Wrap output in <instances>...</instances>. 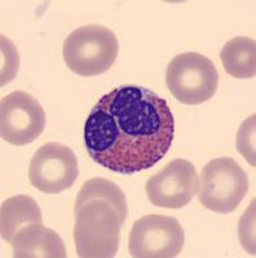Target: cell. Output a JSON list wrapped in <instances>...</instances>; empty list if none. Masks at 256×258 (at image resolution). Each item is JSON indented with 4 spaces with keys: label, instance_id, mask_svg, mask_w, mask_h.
Instances as JSON below:
<instances>
[{
    "label": "cell",
    "instance_id": "cell-13",
    "mask_svg": "<svg viewBox=\"0 0 256 258\" xmlns=\"http://www.w3.org/2000/svg\"><path fill=\"white\" fill-rule=\"evenodd\" d=\"M255 114L247 117L238 129L237 133V150L244 159L248 161V164L255 167Z\"/></svg>",
    "mask_w": 256,
    "mask_h": 258
},
{
    "label": "cell",
    "instance_id": "cell-8",
    "mask_svg": "<svg viewBox=\"0 0 256 258\" xmlns=\"http://www.w3.org/2000/svg\"><path fill=\"white\" fill-rule=\"evenodd\" d=\"M78 176L77 156L70 147L59 142L39 147L30 161V183L44 194H60L70 188Z\"/></svg>",
    "mask_w": 256,
    "mask_h": 258
},
{
    "label": "cell",
    "instance_id": "cell-1",
    "mask_svg": "<svg viewBox=\"0 0 256 258\" xmlns=\"http://www.w3.org/2000/svg\"><path fill=\"white\" fill-rule=\"evenodd\" d=\"M174 137L175 119L168 102L140 85H122L104 94L84 124L88 155L119 174L154 167L170 151Z\"/></svg>",
    "mask_w": 256,
    "mask_h": 258
},
{
    "label": "cell",
    "instance_id": "cell-4",
    "mask_svg": "<svg viewBox=\"0 0 256 258\" xmlns=\"http://www.w3.org/2000/svg\"><path fill=\"white\" fill-rule=\"evenodd\" d=\"M248 177L232 158L209 161L202 169L198 185V200L211 212L228 214L236 211L247 194Z\"/></svg>",
    "mask_w": 256,
    "mask_h": 258
},
{
    "label": "cell",
    "instance_id": "cell-3",
    "mask_svg": "<svg viewBox=\"0 0 256 258\" xmlns=\"http://www.w3.org/2000/svg\"><path fill=\"white\" fill-rule=\"evenodd\" d=\"M119 43L114 32L101 25H87L74 30L64 41V59L80 77L106 73L118 57Z\"/></svg>",
    "mask_w": 256,
    "mask_h": 258
},
{
    "label": "cell",
    "instance_id": "cell-12",
    "mask_svg": "<svg viewBox=\"0 0 256 258\" xmlns=\"http://www.w3.org/2000/svg\"><path fill=\"white\" fill-rule=\"evenodd\" d=\"M224 70L237 79H251L256 74V43L247 36L228 40L220 52Z\"/></svg>",
    "mask_w": 256,
    "mask_h": 258
},
{
    "label": "cell",
    "instance_id": "cell-5",
    "mask_svg": "<svg viewBox=\"0 0 256 258\" xmlns=\"http://www.w3.org/2000/svg\"><path fill=\"white\" fill-rule=\"evenodd\" d=\"M166 84L181 103L200 105L216 93L219 73L209 57L197 52L180 53L168 63Z\"/></svg>",
    "mask_w": 256,
    "mask_h": 258
},
{
    "label": "cell",
    "instance_id": "cell-6",
    "mask_svg": "<svg viewBox=\"0 0 256 258\" xmlns=\"http://www.w3.org/2000/svg\"><path fill=\"white\" fill-rule=\"evenodd\" d=\"M185 243L183 226L172 216L147 214L133 223L130 253L135 258H174Z\"/></svg>",
    "mask_w": 256,
    "mask_h": 258
},
{
    "label": "cell",
    "instance_id": "cell-10",
    "mask_svg": "<svg viewBox=\"0 0 256 258\" xmlns=\"http://www.w3.org/2000/svg\"><path fill=\"white\" fill-rule=\"evenodd\" d=\"M16 258H65V244L60 235L43 223H31L17 232L13 239Z\"/></svg>",
    "mask_w": 256,
    "mask_h": 258
},
{
    "label": "cell",
    "instance_id": "cell-11",
    "mask_svg": "<svg viewBox=\"0 0 256 258\" xmlns=\"http://www.w3.org/2000/svg\"><path fill=\"white\" fill-rule=\"evenodd\" d=\"M31 223H43L38 203L27 195H16L2 204L0 209V232L8 244L20 230Z\"/></svg>",
    "mask_w": 256,
    "mask_h": 258
},
{
    "label": "cell",
    "instance_id": "cell-7",
    "mask_svg": "<svg viewBox=\"0 0 256 258\" xmlns=\"http://www.w3.org/2000/svg\"><path fill=\"white\" fill-rule=\"evenodd\" d=\"M45 128V112L27 92L17 91L7 94L0 103L2 138L15 146L31 144Z\"/></svg>",
    "mask_w": 256,
    "mask_h": 258
},
{
    "label": "cell",
    "instance_id": "cell-2",
    "mask_svg": "<svg viewBox=\"0 0 256 258\" xmlns=\"http://www.w3.org/2000/svg\"><path fill=\"white\" fill-rule=\"evenodd\" d=\"M127 213L126 195L115 183L103 177L84 182L74 207L77 254L82 258L115 257Z\"/></svg>",
    "mask_w": 256,
    "mask_h": 258
},
{
    "label": "cell",
    "instance_id": "cell-9",
    "mask_svg": "<svg viewBox=\"0 0 256 258\" xmlns=\"http://www.w3.org/2000/svg\"><path fill=\"white\" fill-rule=\"evenodd\" d=\"M199 185L197 169L189 160L175 159L145 185L149 202L166 209H180L195 197Z\"/></svg>",
    "mask_w": 256,
    "mask_h": 258
}]
</instances>
